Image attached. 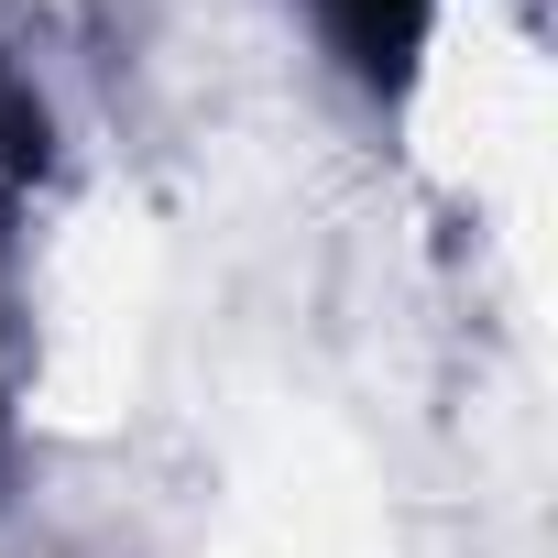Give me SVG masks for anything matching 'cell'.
I'll return each instance as SVG.
<instances>
[{
    "label": "cell",
    "instance_id": "obj_1",
    "mask_svg": "<svg viewBox=\"0 0 558 558\" xmlns=\"http://www.w3.org/2000/svg\"><path fill=\"white\" fill-rule=\"evenodd\" d=\"M318 12V34L373 77V88H395L405 66H416V34H427V0H307Z\"/></svg>",
    "mask_w": 558,
    "mask_h": 558
}]
</instances>
